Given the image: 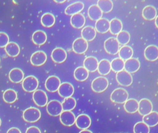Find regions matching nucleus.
Returning <instances> with one entry per match:
<instances>
[{
  "label": "nucleus",
  "mask_w": 158,
  "mask_h": 133,
  "mask_svg": "<svg viewBox=\"0 0 158 133\" xmlns=\"http://www.w3.org/2000/svg\"><path fill=\"white\" fill-rule=\"evenodd\" d=\"M98 61L96 57L89 56L87 57L84 60V66L90 72H94L98 69Z\"/></svg>",
  "instance_id": "23"
},
{
  "label": "nucleus",
  "mask_w": 158,
  "mask_h": 133,
  "mask_svg": "<svg viewBox=\"0 0 158 133\" xmlns=\"http://www.w3.org/2000/svg\"><path fill=\"white\" fill-rule=\"evenodd\" d=\"M104 47L106 52L111 55H115L119 51L120 44L116 38L110 37L104 42Z\"/></svg>",
  "instance_id": "5"
},
{
  "label": "nucleus",
  "mask_w": 158,
  "mask_h": 133,
  "mask_svg": "<svg viewBox=\"0 0 158 133\" xmlns=\"http://www.w3.org/2000/svg\"><path fill=\"white\" fill-rule=\"evenodd\" d=\"M110 21L107 18H101L96 21L95 29L98 33L104 34L108 32L110 29Z\"/></svg>",
  "instance_id": "22"
},
{
  "label": "nucleus",
  "mask_w": 158,
  "mask_h": 133,
  "mask_svg": "<svg viewBox=\"0 0 158 133\" xmlns=\"http://www.w3.org/2000/svg\"><path fill=\"white\" fill-rule=\"evenodd\" d=\"M75 123L79 129H88L91 125V119L88 115L82 114L76 118Z\"/></svg>",
  "instance_id": "15"
},
{
  "label": "nucleus",
  "mask_w": 158,
  "mask_h": 133,
  "mask_svg": "<svg viewBox=\"0 0 158 133\" xmlns=\"http://www.w3.org/2000/svg\"><path fill=\"white\" fill-rule=\"evenodd\" d=\"M143 122H139L134 125V132L135 133H149L150 128Z\"/></svg>",
  "instance_id": "41"
},
{
  "label": "nucleus",
  "mask_w": 158,
  "mask_h": 133,
  "mask_svg": "<svg viewBox=\"0 0 158 133\" xmlns=\"http://www.w3.org/2000/svg\"><path fill=\"white\" fill-rule=\"evenodd\" d=\"M47 112L51 116H58L62 112L61 103L57 100H51L47 103Z\"/></svg>",
  "instance_id": "7"
},
{
  "label": "nucleus",
  "mask_w": 158,
  "mask_h": 133,
  "mask_svg": "<svg viewBox=\"0 0 158 133\" xmlns=\"http://www.w3.org/2000/svg\"><path fill=\"white\" fill-rule=\"evenodd\" d=\"M54 2H56V3H64L66 0H53Z\"/></svg>",
  "instance_id": "46"
},
{
  "label": "nucleus",
  "mask_w": 158,
  "mask_h": 133,
  "mask_svg": "<svg viewBox=\"0 0 158 133\" xmlns=\"http://www.w3.org/2000/svg\"><path fill=\"white\" fill-rule=\"evenodd\" d=\"M76 116L72 111H63L60 115V119L61 123L63 125L71 127L75 123Z\"/></svg>",
  "instance_id": "9"
},
{
  "label": "nucleus",
  "mask_w": 158,
  "mask_h": 133,
  "mask_svg": "<svg viewBox=\"0 0 158 133\" xmlns=\"http://www.w3.org/2000/svg\"><path fill=\"white\" fill-rule=\"evenodd\" d=\"M123 23L121 20L118 18H113L110 21L109 30L113 35H117L123 30Z\"/></svg>",
  "instance_id": "33"
},
{
  "label": "nucleus",
  "mask_w": 158,
  "mask_h": 133,
  "mask_svg": "<svg viewBox=\"0 0 158 133\" xmlns=\"http://www.w3.org/2000/svg\"><path fill=\"white\" fill-rule=\"evenodd\" d=\"M9 76L11 82L18 83L23 81L24 74L22 69L19 68H14L10 70L9 73Z\"/></svg>",
  "instance_id": "26"
},
{
  "label": "nucleus",
  "mask_w": 158,
  "mask_h": 133,
  "mask_svg": "<svg viewBox=\"0 0 158 133\" xmlns=\"http://www.w3.org/2000/svg\"><path fill=\"white\" fill-rule=\"evenodd\" d=\"M85 17L80 13L73 15L70 19V23L72 26L78 29L82 28L85 26Z\"/></svg>",
  "instance_id": "20"
},
{
  "label": "nucleus",
  "mask_w": 158,
  "mask_h": 133,
  "mask_svg": "<svg viewBox=\"0 0 158 133\" xmlns=\"http://www.w3.org/2000/svg\"><path fill=\"white\" fill-rule=\"evenodd\" d=\"M124 61L120 58H115L110 62L111 68L115 73L123 70Z\"/></svg>",
  "instance_id": "39"
},
{
  "label": "nucleus",
  "mask_w": 158,
  "mask_h": 133,
  "mask_svg": "<svg viewBox=\"0 0 158 133\" xmlns=\"http://www.w3.org/2000/svg\"><path fill=\"white\" fill-rule=\"evenodd\" d=\"M47 60V55L43 51L39 50L35 52L31 55L30 62L35 66H40L44 64Z\"/></svg>",
  "instance_id": "13"
},
{
  "label": "nucleus",
  "mask_w": 158,
  "mask_h": 133,
  "mask_svg": "<svg viewBox=\"0 0 158 133\" xmlns=\"http://www.w3.org/2000/svg\"><path fill=\"white\" fill-rule=\"evenodd\" d=\"M89 72L84 66L77 67L74 71V77L77 81L83 82L87 79Z\"/></svg>",
  "instance_id": "29"
},
{
  "label": "nucleus",
  "mask_w": 158,
  "mask_h": 133,
  "mask_svg": "<svg viewBox=\"0 0 158 133\" xmlns=\"http://www.w3.org/2000/svg\"><path fill=\"white\" fill-rule=\"evenodd\" d=\"M124 103V108L127 112L133 114L138 111L139 102L135 99H128Z\"/></svg>",
  "instance_id": "30"
},
{
  "label": "nucleus",
  "mask_w": 158,
  "mask_h": 133,
  "mask_svg": "<svg viewBox=\"0 0 158 133\" xmlns=\"http://www.w3.org/2000/svg\"><path fill=\"white\" fill-rule=\"evenodd\" d=\"M85 7L84 3L81 2H77L73 3L66 7L64 13L67 15H73L75 14L80 13Z\"/></svg>",
  "instance_id": "19"
},
{
  "label": "nucleus",
  "mask_w": 158,
  "mask_h": 133,
  "mask_svg": "<svg viewBox=\"0 0 158 133\" xmlns=\"http://www.w3.org/2000/svg\"><path fill=\"white\" fill-rule=\"evenodd\" d=\"M88 15L91 20L97 21L102 18L103 13L97 5L90 6L88 9Z\"/></svg>",
  "instance_id": "25"
},
{
  "label": "nucleus",
  "mask_w": 158,
  "mask_h": 133,
  "mask_svg": "<svg viewBox=\"0 0 158 133\" xmlns=\"http://www.w3.org/2000/svg\"><path fill=\"white\" fill-rule=\"evenodd\" d=\"M26 132L27 133H40L41 132L37 127L31 126L27 128Z\"/></svg>",
  "instance_id": "43"
},
{
  "label": "nucleus",
  "mask_w": 158,
  "mask_h": 133,
  "mask_svg": "<svg viewBox=\"0 0 158 133\" xmlns=\"http://www.w3.org/2000/svg\"><path fill=\"white\" fill-rule=\"evenodd\" d=\"M55 23V17L51 13H45L41 16V23L43 26L51 27L54 25Z\"/></svg>",
  "instance_id": "36"
},
{
  "label": "nucleus",
  "mask_w": 158,
  "mask_h": 133,
  "mask_svg": "<svg viewBox=\"0 0 158 133\" xmlns=\"http://www.w3.org/2000/svg\"><path fill=\"white\" fill-rule=\"evenodd\" d=\"M142 16L146 20L148 21L153 20L157 16V10L152 6H147L142 10Z\"/></svg>",
  "instance_id": "27"
},
{
  "label": "nucleus",
  "mask_w": 158,
  "mask_h": 133,
  "mask_svg": "<svg viewBox=\"0 0 158 133\" xmlns=\"http://www.w3.org/2000/svg\"><path fill=\"white\" fill-rule=\"evenodd\" d=\"M9 36L4 32H0V48H4L9 42Z\"/></svg>",
  "instance_id": "42"
},
{
  "label": "nucleus",
  "mask_w": 158,
  "mask_h": 133,
  "mask_svg": "<svg viewBox=\"0 0 158 133\" xmlns=\"http://www.w3.org/2000/svg\"><path fill=\"white\" fill-rule=\"evenodd\" d=\"M128 92L123 88H117L114 89L110 95L112 102L116 103H124L128 99Z\"/></svg>",
  "instance_id": "3"
},
{
  "label": "nucleus",
  "mask_w": 158,
  "mask_h": 133,
  "mask_svg": "<svg viewBox=\"0 0 158 133\" xmlns=\"http://www.w3.org/2000/svg\"><path fill=\"white\" fill-rule=\"evenodd\" d=\"M97 31L95 28L91 26L84 27L81 30V36L87 42L91 41L96 38Z\"/></svg>",
  "instance_id": "21"
},
{
  "label": "nucleus",
  "mask_w": 158,
  "mask_h": 133,
  "mask_svg": "<svg viewBox=\"0 0 158 133\" xmlns=\"http://www.w3.org/2000/svg\"><path fill=\"white\" fill-rule=\"evenodd\" d=\"M0 62H1V59H0Z\"/></svg>",
  "instance_id": "49"
},
{
  "label": "nucleus",
  "mask_w": 158,
  "mask_h": 133,
  "mask_svg": "<svg viewBox=\"0 0 158 133\" xmlns=\"http://www.w3.org/2000/svg\"><path fill=\"white\" fill-rule=\"evenodd\" d=\"M153 110V105L152 103L148 99H141L139 102L138 110V111L140 115H146L152 111Z\"/></svg>",
  "instance_id": "14"
},
{
  "label": "nucleus",
  "mask_w": 158,
  "mask_h": 133,
  "mask_svg": "<svg viewBox=\"0 0 158 133\" xmlns=\"http://www.w3.org/2000/svg\"><path fill=\"white\" fill-rule=\"evenodd\" d=\"M60 96L64 98L72 97L74 92L73 86L69 82H63L60 84L58 90Z\"/></svg>",
  "instance_id": "12"
},
{
  "label": "nucleus",
  "mask_w": 158,
  "mask_h": 133,
  "mask_svg": "<svg viewBox=\"0 0 158 133\" xmlns=\"http://www.w3.org/2000/svg\"><path fill=\"white\" fill-rule=\"evenodd\" d=\"M63 111H73L77 105V101L74 98L72 97L64 98L62 103Z\"/></svg>",
  "instance_id": "38"
},
{
  "label": "nucleus",
  "mask_w": 158,
  "mask_h": 133,
  "mask_svg": "<svg viewBox=\"0 0 158 133\" xmlns=\"http://www.w3.org/2000/svg\"><path fill=\"white\" fill-rule=\"evenodd\" d=\"M99 74L102 75H106L110 72V62L107 59H102L98 62V69Z\"/></svg>",
  "instance_id": "31"
},
{
  "label": "nucleus",
  "mask_w": 158,
  "mask_h": 133,
  "mask_svg": "<svg viewBox=\"0 0 158 133\" xmlns=\"http://www.w3.org/2000/svg\"><path fill=\"white\" fill-rule=\"evenodd\" d=\"M7 132L9 133H21V130L19 128L15 127L10 128Z\"/></svg>",
  "instance_id": "44"
},
{
  "label": "nucleus",
  "mask_w": 158,
  "mask_h": 133,
  "mask_svg": "<svg viewBox=\"0 0 158 133\" xmlns=\"http://www.w3.org/2000/svg\"><path fill=\"white\" fill-rule=\"evenodd\" d=\"M1 124H2L1 119V118H0V126H1Z\"/></svg>",
  "instance_id": "48"
},
{
  "label": "nucleus",
  "mask_w": 158,
  "mask_h": 133,
  "mask_svg": "<svg viewBox=\"0 0 158 133\" xmlns=\"http://www.w3.org/2000/svg\"><path fill=\"white\" fill-rule=\"evenodd\" d=\"M155 25L156 27L158 28V16H157L155 18Z\"/></svg>",
  "instance_id": "47"
},
{
  "label": "nucleus",
  "mask_w": 158,
  "mask_h": 133,
  "mask_svg": "<svg viewBox=\"0 0 158 133\" xmlns=\"http://www.w3.org/2000/svg\"><path fill=\"white\" fill-rule=\"evenodd\" d=\"M117 82L120 85L124 87H128L133 83V79L132 75L125 70L117 72L116 75Z\"/></svg>",
  "instance_id": "6"
},
{
  "label": "nucleus",
  "mask_w": 158,
  "mask_h": 133,
  "mask_svg": "<svg viewBox=\"0 0 158 133\" xmlns=\"http://www.w3.org/2000/svg\"><path fill=\"white\" fill-rule=\"evenodd\" d=\"M3 99L4 101L7 103H13L17 99V92L14 90L9 89L3 93Z\"/></svg>",
  "instance_id": "37"
},
{
  "label": "nucleus",
  "mask_w": 158,
  "mask_h": 133,
  "mask_svg": "<svg viewBox=\"0 0 158 133\" xmlns=\"http://www.w3.org/2000/svg\"><path fill=\"white\" fill-rule=\"evenodd\" d=\"M142 122L149 127L156 126L158 124V113L155 111H152L148 114L143 115Z\"/></svg>",
  "instance_id": "24"
},
{
  "label": "nucleus",
  "mask_w": 158,
  "mask_h": 133,
  "mask_svg": "<svg viewBox=\"0 0 158 133\" xmlns=\"http://www.w3.org/2000/svg\"><path fill=\"white\" fill-rule=\"evenodd\" d=\"M61 84V80L58 77L55 75L50 76L48 78L45 82L46 89L49 92H54L58 91Z\"/></svg>",
  "instance_id": "11"
},
{
  "label": "nucleus",
  "mask_w": 158,
  "mask_h": 133,
  "mask_svg": "<svg viewBox=\"0 0 158 133\" xmlns=\"http://www.w3.org/2000/svg\"><path fill=\"white\" fill-rule=\"evenodd\" d=\"M34 92L33 99L35 103L40 107L46 106L48 103V97L45 91L42 90H36Z\"/></svg>",
  "instance_id": "10"
},
{
  "label": "nucleus",
  "mask_w": 158,
  "mask_h": 133,
  "mask_svg": "<svg viewBox=\"0 0 158 133\" xmlns=\"http://www.w3.org/2000/svg\"><path fill=\"white\" fill-rule=\"evenodd\" d=\"M118 53L120 58L124 61H126L132 58L134 54V51L132 47L125 45L119 49Z\"/></svg>",
  "instance_id": "34"
},
{
  "label": "nucleus",
  "mask_w": 158,
  "mask_h": 133,
  "mask_svg": "<svg viewBox=\"0 0 158 133\" xmlns=\"http://www.w3.org/2000/svg\"><path fill=\"white\" fill-rule=\"evenodd\" d=\"M88 42L83 38H78L76 39L73 43L72 49L73 51L77 54L85 53L88 49Z\"/></svg>",
  "instance_id": "8"
},
{
  "label": "nucleus",
  "mask_w": 158,
  "mask_h": 133,
  "mask_svg": "<svg viewBox=\"0 0 158 133\" xmlns=\"http://www.w3.org/2000/svg\"><path fill=\"white\" fill-rule=\"evenodd\" d=\"M108 79L105 77L99 76L96 78L91 83V88L94 92L101 93L105 91L109 86Z\"/></svg>",
  "instance_id": "2"
},
{
  "label": "nucleus",
  "mask_w": 158,
  "mask_h": 133,
  "mask_svg": "<svg viewBox=\"0 0 158 133\" xmlns=\"http://www.w3.org/2000/svg\"><path fill=\"white\" fill-rule=\"evenodd\" d=\"M80 133H92V132L90 130L88 129H82L81 131L79 132Z\"/></svg>",
  "instance_id": "45"
},
{
  "label": "nucleus",
  "mask_w": 158,
  "mask_h": 133,
  "mask_svg": "<svg viewBox=\"0 0 158 133\" xmlns=\"http://www.w3.org/2000/svg\"><path fill=\"white\" fill-rule=\"evenodd\" d=\"M5 50L8 55L12 57L18 56L20 52L19 45L13 42H9L5 46Z\"/></svg>",
  "instance_id": "32"
},
{
  "label": "nucleus",
  "mask_w": 158,
  "mask_h": 133,
  "mask_svg": "<svg viewBox=\"0 0 158 133\" xmlns=\"http://www.w3.org/2000/svg\"><path fill=\"white\" fill-rule=\"evenodd\" d=\"M38 86V80L34 76H28L23 79L22 86L24 90L27 92H34L37 89Z\"/></svg>",
  "instance_id": "4"
},
{
  "label": "nucleus",
  "mask_w": 158,
  "mask_h": 133,
  "mask_svg": "<svg viewBox=\"0 0 158 133\" xmlns=\"http://www.w3.org/2000/svg\"><path fill=\"white\" fill-rule=\"evenodd\" d=\"M41 117V112L38 108L29 107L24 111L23 118L26 122L34 123L37 122Z\"/></svg>",
  "instance_id": "1"
},
{
  "label": "nucleus",
  "mask_w": 158,
  "mask_h": 133,
  "mask_svg": "<svg viewBox=\"0 0 158 133\" xmlns=\"http://www.w3.org/2000/svg\"><path fill=\"white\" fill-rule=\"evenodd\" d=\"M47 39V34L43 30H36L32 35V41L36 45H43L46 43Z\"/></svg>",
  "instance_id": "28"
},
{
  "label": "nucleus",
  "mask_w": 158,
  "mask_h": 133,
  "mask_svg": "<svg viewBox=\"0 0 158 133\" xmlns=\"http://www.w3.org/2000/svg\"><path fill=\"white\" fill-rule=\"evenodd\" d=\"M116 35V39L119 44L125 45L130 41V35L128 31L122 30Z\"/></svg>",
  "instance_id": "40"
},
{
  "label": "nucleus",
  "mask_w": 158,
  "mask_h": 133,
  "mask_svg": "<svg viewBox=\"0 0 158 133\" xmlns=\"http://www.w3.org/2000/svg\"><path fill=\"white\" fill-rule=\"evenodd\" d=\"M140 63L137 58H131L124 62L125 70L130 74L135 73L140 68Z\"/></svg>",
  "instance_id": "17"
},
{
  "label": "nucleus",
  "mask_w": 158,
  "mask_h": 133,
  "mask_svg": "<svg viewBox=\"0 0 158 133\" xmlns=\"http://www.w3.org/2000/svg\"><path fill=\"white\" fill-rule=\"evenodd\" d=\"M97 5L102 13L105 14L110 12L114 6L113 3L111 0H98L97 2Z\"/></svg>",
  "instance_id": "35"
},
{
  "label": "nucleus",
  "mask_w": 158,
  "mask_h": 133,
  "mask_svg": "<svg viewBox=\"0 0 158 133\" xmlns=\"http://www.w3.org/2000/svg\"><path fill=\"white\" fill-rule=\"evenodd\" d=\"M67 54L66 51L63 48L58 47L52 50L51 57L53 62L57 63H62L66 60Z\"/></svg>",
  "instance_id": "16"
},
{
  "label": "nucleus",
  "mask_w": 158,
  "mask_h": 133,
  "mask_svg": "<svg viewBox=\"0 0 158 133\" xmlns=\"http://www.w3.org/2000/svg\"><path fill=\"white\" fill-rule=\"evenodd\" d=\"M144 56L148 61L154 62L158 58V48L156 45H148L144 50Z\"/></svg>",
  "instance_id": "18"
}]
</instances>
